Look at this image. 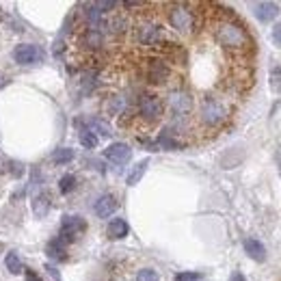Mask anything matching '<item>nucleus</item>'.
Listing matches in <instances>:
<instances>
[{
	"mask_svg": "<svg viewBox=\"0 0 281 281\" xmlns=\"http://www.w3.org/2000/svg\"><path fill=\"white\" fill-rule=\"evenodd\" d=\"M214 35H217V41L223 45L225 50H245L247 45H249V35H247V30L238 22H232V19L219 22Z\"/></svg>",
	"mask_w": 281,
	"mask_h": 281,
	"instance_id": "1",
	"label": "nucleus"
},
{
	"mask_svg": "<svg viewBox=\"0 0 281 281\" xmlns=\"http://www.w3.org/2000/svg\"><path fill=\"white\" fill-rule=\"evenodd\" d=\"M225 117H227V108L221 100H217V97L204 100V104H201V121L206 126H219L221 121H225Z\"/></svg>",
	"mask_w": 281,
	"mask_h": 281,
	"instance_id": "2",
	"label": "nucleus"
},
{
	"mask_svg": "<svg viewBox=\"0 0 281 281\" xmlns=\"http://www.w3.org/2000/svg\"><path fill=\"white\" fill-rule=\"evenodd\" d=\"M169 24H171L178 32H188L195 24L193 11L188 9L186 4H173L171 9H169Z\"/></svg>",
	"mask_w": 281,
	"mask_h": 281,
	"instance_id": "3",
	"label": "nucleus"
},
{
	"mask_svg": "<svg viewBox=\"0 0 281 281\" xmlns=\"http://www.w3.org/2000/svg\"><path fill=\"white\" fill-rule=\"evenodd\" d=\"M45 56V52L41 45L37 43H22L13 50V58H15L17 65H35V63H41Z\"/></svg>",
	"mask_w": 281,
	"mask_h": 281,
	"instance_id": "4",
	"label": "nucleus"
},
{
	"mask_svg": "<svg viewBox=\"0 0 281 281\" xmlns=\"http://www.w3.org/2000/svg\"><path fill=\"white\" fill-rule=\"evenodd\" d=\"M87 230V223H84L82 217H76V214H67L63 217V223H61V240L65 245L67 243H74V240L80 236V234Z\"/></svg>",
	"mask_w": 281,
	"mask_h": 281,
	"instance_id": "5",
	"label": "nucleus"
},
{
	"mask_svg": "<svg viewBox=\"0 0 281 281\" xmlns=\"http://www.w3.org/2000/svg\"><path fill=\"white\" fill-rule=\"evenodd\" d=\"M139 113L145 121H156L162 115V102L154 93H143L139 97Z\"/></svg>",
	"mask_w": 281,
	"mask_h": 281,
	"instance_id": "6",
	"label": "nucleus"
},
{
	"mask_svg": "<svg viewBox=\"0 0 281 281\" xmlns=\"http://www.w3.org/2000/svg\"><path fill=\"white\" fill-rule=\"evenodd\" d=\"M169 108L173 110L175 117H184L191 113L193 108V97L186 93V91H173L171 95H169Z\"/></svg>",
	"mask_w": 281,
	"mask_h": 281,
	"instance_id": "7",
	"label": "nucleus"
},
{
	"mask_svg": "<svg viewBox=\"0 0 281 281\" xmlns=\"http://www.w3.org/2000/svg\"><path fill=\"white\" fill-rule=\"evenodd\" d=\"M104 156H106L110 162H115V165H126L130 160V156H132V149H130V145H126V143H113V145H108L104 149Z\"/></svg>",
	"mask_w": 281,
	"mask_h": 281,
	"instance_id": "8",
	"label": "nucleus"
},
{
	"mask_svg": "<svg viewBox=\"0 0 281 281\" xmlns=\"http://www.w3.org/2000/svg\"><path fill=\"white\" fill-rule=\"evenodd\" d=\"M169 78V67L165 61H160V58H154V61H149L147 65V80L152 84H162Z\"/></svg>",
	"mask_w": 281,
	"mask_h": 281,
	"instance_id": "9",
	"label": "nucleus"
},
{
	"mask_svg": "<svg viewBox=\"0 0 281 281\" xmlns=\"http://www.w3.org/2000/svg\"><path fill=\"white\" fill-rule=\"evenodd\" d=\"M117 206H119V204H117V199L113 197V195H102V197L95 201L93 210H95V214L100 219H108V217H113V214H115Z\"/></svg>",
	"mask_w": 281,
	"mask_h": 281,
	"instance_id": "10",
	"label": "nucleus"
},
{
	"mask_svg": "<svg viewBox=\"0 0 281 281\" xmlns=\"http://www.w3.org/2000/svg\"><path fill=\"white\" fill-rule=\"evenodd\" d=\"M162 39L160 28L156 24H143L139 28V41L143 45H156Z\"/></svg>",
	"mask_w": 281,
	"mask_h": 281,
	"instance_id": "11",
	"label": "nucleus"
},
{
	"mask_svg": "<svg viewBox=\"0 0 281 281\" xmlns=\"http://www.w3.org/2000/svg\"><path fill=\"white\" fill-rule=\"evenodd\" d=\"M253 9H256V17L260 22H273L279 15V4L275 2H258L253 4Z\"/></svg>",
	"mask_w": 281,
	"mask_h": 281,
	"instance_id": "12",
	"label": "nucleus"
},
{
	"mask_svg": "<svg viewBox=\"0 0 281 281\" xmlns=\"http://www.w3.org/2000/svg\"><path fill=\"white\" fill-rule=\"evenodd\" d=\"M245 253L251 260H256V262H264L266 260V247L256 238H247L245 240Z\"/></svg>",
	"mask_w": 281,
	"mask_h": 281,
	"instance_id": "13",
	"label": "nucleus"
},
{
	"mask_svg": "<svg viewBox=\"0 0 281 281\" xmlns=\"http://www.w3.org/2000/svg\"><path fill=\"white\" fill-rule=\"evenodd\" d=\"M108 238H113V240H121V238H126L128 236V232H130V227L128 223L123 219H113L108 223Z\"/></svg>",
	"mask_w": 281,
	"mask_h": 281,
	"instance_id": "14",
	"label": "nucleus"
},
{
	"mask_svg": "<svg viewBox=\"0 0 281 281\" xmlns=\"http://www.w3.org/2000/svg\"><path fill=\"white\" fill-rule=\"evenodd\" d=\"M45 253H48L52 260H58V262H61V260L67 258V245H65L61 238H54L48 243V247H45Z\"/></svg>",
	"mask_w": 281,
	"mask_h": 281,
	"instance_id": "15",
	"label": "nucleus"
},
{
	"mask_svg": "<svg viewBox=\"0 0 281 281\" xmlns=\"http://www.w3.org/2000/svg\"><path fill=\"white\" fill-rule=\"evenodd\" d=\"M32 212L35 217H45L50 212V195L48 193H37L32 199Z\"/></svg>",
	"mask_w": 281,
	"mask_h": 281,
	"instance_id": "16",
	"label": "nucleus"
},
{
	"mask_svg": "<svg viewBox=\"0 0 281 281\" xmlns=\"http://www.w3.org/2000/svg\"><path fill=\"white\" fill-rule=\"evenodd\" d=\"M147 165H149L147 160H141L139 165H136V167L132 169V171L128 173V184H130V186L139 184V182H141V178H143V175H145V171H147Z\"/></svg>",
	"mask_w": 281,
	"mask_h": 281,
	"instance_id": "17",
	"label": "nucleus"
},
{
	"mask_svg": "<svg viewBox=\"0 0 281 281\" xmlns=\"http://www.w3.org/2000/svg\"><path fill=\"white\" fill-rule=\"evenodd\" d=\"M71 160H74V149H69V147H61L52 154V162L54 165H67Z\"/></svg>",
	"mask_w": 281,
	"mask_h": 281,
	"instance_id": "18",
	"label": "nucleus"
},
{
	"mask_svg": "<svg viewBox=\"0 0 281 281\" xmlns=\"http://www.w3.org/2000/svg\"><path fill=\"white\" fill-rule=\"evenodd\" d=\"M87 130H91V132H100L102 136H110L113 132H110V126L106 121H102V119H89L87 121Z\"/></svg>",
	"mask_w": 281,
	"mask_h": 281,
	"instance_id": "19",
	"label": "nucleus"
},
{
	"mask_svg": "<svg viewBox=\"0 0 281 281\" xmlns=\"http://www.w3.org/2000/svg\"><path fill=\"white\" fill-rule=\"evenodd\" d=\"M104 41V37H102V32L100 30H93V28H89L87 32H84V39H82V43L84 45H89V48H100Z\"/></svg>",
	"mask_w": 281,
	"mask_h": 281,
	"instance_id": "20",
	"label": "nucleus"
},
{
	"mask_svg": "<svg viewBox=\"0 0 281 281\" xmlns=\"http://www.w3.org/2000/svg\"><path fill=\"white\" fill-rule=\"evenodd\" d=\"M4 266H6V271H9L11 275H19V273L24 271L22 269V262H19V258H17V253H6Z\"/></svg>",
	"mask_w": 281,
	"mask_h": 281,
	"instance_id": "21",
	"label": "nucleus"
},
{
	"mask_svg": "<svg viewBox=\"0 0 281 281\" xmlns=\"http://www.w3.org/2000/svg\"><path fill=\"white\" fill-rule=\"evenodd\" d=\"M160 149H169V152H173V149H180V143L173 139V136H169L167 132H162L158 136V143H156Z\"/></svg>",
	"mask_w": 281,
	"mask_h": 281,
	"instance_id": "22",
	"label": "nucleus"
},
{
	"mask_svg": "<svg viewBox=\"0 0 281 281\" xmlns=\"http://www.w3.org/2000/svg\"><path fill=\"white\" fill-rule=\"evenodd\" d=\"M97 141H100V139H97V134H93L91 130L84 128L82 132H80V143H82V145L87 147V149H95V147H97Z\"/></svg>",
	"mask_w": 281,
	"mask_h": 281,
	"instance_id": "23",
	"label": "nucleus"
},
{
	"mask_svg": "<svg viewBox=\"0 0 281 281\" xmlns=\"http://www.w3.org/2000/svg\"><path fill=\"white\" fill-rule=\"evenodd\" d=\"M76 188V178L74 175H63L61 178V182H58V191H61L63 195H67V193H71Z\"/></svg>",
	"mask_w": 281,
	"mask_h": 281,
	"instance_id": "24",
	"label": "nucleus"
},
{
	"mask_svg": "<svg viewBox=\"0 0 281 281\" xmlns=\"http://www.w3.org/2000/svg\"><path fill=\"white\" fill-rule=\"evenodd\" d=\"M271 89L275 91V93H281V67L271 69Z\"/></svg>",
	"mask_w": 281,
	"mask_h": 281,
	"instance_id": "25",
	"label": "nucleus"
},
{
	"mask_svg": "<svg viewBox=\"0 0 281 281\" xmlns=\"http://www.w3.org/2000/svg\"><path fill=\"white\" fill-rule=\"evenodd\" d=\"M136 281H160V277L154 269H143L136 273Z\"/></svg>",
	"mask_w": 281,
	"mask_h": 281,
	"instance_id": "26",
	"label": "nucleus"
},
{
	"mask_svg": "<svg viewBox=\"0 0 281 281\" xmlns=\"http://www.w3.org/2000/svg\"><path fill=\"white\" fill-rule=\"evenodd\" d=\"M6 171H11L13 178H19V175L24 173V169H22L19 162H6Z\"/></svg>",
	"mask_w": 281,
	"mask_h": 281,
	"instance_id": "27",
	"label": "nucleus"
},
{
	"mask_svg": "<svg viewBox=\"0 0 281 281\" xmlns=\"http://www.w3.org/2000/svg\"><path fill=\"white\" fill-rule=\"evenodd\" d=\"M175 281H199V273H180L175 275Z\"/></svg>",
	"mask_w": 281,
	"mask_h": 281,
	"instance_id": "28",
	"label": "nucleus"
},
{
	"mask_svg": "<svg viewBox=\"0 0 281 281\" xmlns=\"http://www.w3.org/2000/svg\"><path fill=\"white\" fill-rule=\"evenodd\" d=\"M93 6H95V9L100 11V13H104V11H110V9H115V6H117V2H95Z\"/></svg>",
	"mask_w": 281,
	"mask_h": 281,
	"instance_id": "29",
	"label": "nucleus"
},
{
	"mask_svg": "<svg viewBox=\"0 0 281 281\" xmlns=\"http://www.w3.org/2000/svg\"><path fill=\"white\" fill-rule=\"evenodd\" d=\"M273 39H275L277 45H281V22L275 24V28H273Z\"/></svg>",
	"mask_w": 281,
	"mask_h": 281,
	"instance_id": "30",
	"label": "nucleus"
},
{
	"mask_svg": "<svg viewBox=\"0 0 281 281\" xmlns=\"http://www.w3.org/2000/svg\"><path fill=\"white\" fill-rule=\"evenodd\" d=\"M110 26H113V30H115V32H121V30H123V26H126V22H123V19H115V22L110 24Z\"/></svg>",
	"mask_w": 281,
	"mask_h": 281,
	"instance_id": "31",
	"label": "nucleus"
},
{
	"mask_svg": "<svg viewBox=\"0 0 281 281\" xmlns=\"http://www.w3.org/2000/svg\"><path fill=\"white\" fill-rule=\"evenodd\" d=\"M45 271H48V273H50V275H52V277H54V281H63L61 277H58V271L54 269V266H45Z\"/></svg>",
	"mask_w": 281,
	"mask_h": 281,
	"instance_id": "32",
	"label": "nucleus"
},
{
	"mask_svg": "<svg viewBox=\"0 0 281 281\" xmlns=\"http://www.w3.org/2000/svg\"><path fill=\"white\" fill-rule=\"evenodd\" d=\"M230 281H247V279H245V275H243V273H240V271H236V273H234V275L230 277Z\"/></svg>",
	"mask_w": 281,
	"mask_h": 281,
	"instance_id": "33",
	"label": "nucleus"
},
{
	"mask_svg": "<svg viewBox=\"0 0 281 281\" xmlns=\"http://www.w3.org/2000/svg\"><path fill=\"white\" fill-rule=\"evenodd\" d=\"M26 281H41V279H39V277H37L32 271H28V269H26Z\"/></svg>",
	"mask_w": 281,
	"mask_h": 281,
	"instance_id": "34",
	"label": "nucleus"
},
{
	"mask_svg": "<svg viewBox=\"0 0 281 281\" xmlns=\"http://www.w3.org/2000/svg\"><path fill=\"white\" fill-rule=\"evenodd\" d=\"M6 82H9V80H6V76H2V74H0V89H2Z\"/></svg>",
	"mask_w": 281,
	"mask_h": 281,
	"instance_id": "35",
	"label": "nucleus"
},
{
	"mask_svg": "<svg viewBox=\"0 0 281 281\" xmlns=\"http://www.w3.org/2000/svg\"><path fill=\"white\" fill-rule=\"evenodd\" d=\"M277 158H279V169H281V154H279V156H277Z\"/></svg>",
	"mask_w": 281,
	"mask_h": 281,
	"instance_id": "36",
	"label": "nucleus"
}]
</instances>
